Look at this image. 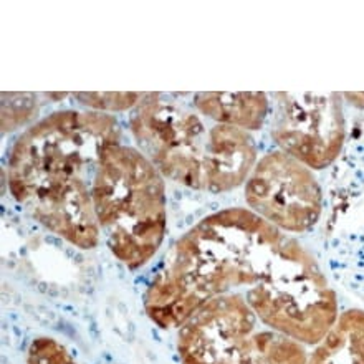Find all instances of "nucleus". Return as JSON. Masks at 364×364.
<instances>
[{
  "mask_svg": "<svg viewBox=\"0 0 364 364\" xmlns=\"http://www.w3.org/2000/svg\"><path fill=\"white\" fill-rule=\"evenodd\" d=\"M259 288L325 293L333 288L310 252L254 210L224 209L192 227L174 245L146 291L144 306L161 328H181L210 298Z\"/></svg>",
  "mask_w": 364,
  "mask_h": 364,
  "instance_id": "1",
  "label": "nucleus"
},
{
  "mask_svg": "<svg viewBox=\"0 0 364 364\" xmlns=\"http://www.w3.org/2000/svg\"><path fill=\"white\" fill-rule=\"evenodd\" d=\"M118 124L100 111H60L15 141L9 189L35 220L78 249H95L100 222L93 181L103 151L118 144Z\"/></svg>",
  "mask_w": 364,
  "mask_h": 364,
  "instance_id": "2",
  "label": "nucleus"
},
{
  "mask_svg": "<svg viewBox=\"0 0 364 364\" xmlns=\"http://www.w3.org/2000/svg\"><path fill=\"white\" fill-rule=\"evenodd\" d=\"M93 205L109 250L129 269L148 264L166 235L163 174L129 146H108L93 181Z\"/></svg>",
  "mask_w": 364,
  "mask_h": 364,
  "instance_id": "3",
  "label": "nucleus"
},
{
  "mask_svg": "<svg viewBox=\"0 0 364 364\" xmlns=\"http://www.w3.org/2000/svg\"><path fill=\"white\" fill-rule=\"evenodd\" d=\"M182 364H306V353L293 338L272 330L242 293L205 301L179 328Z\"/></svg>",
  "mask_w": 364,
  "mask_h": 364,
  "instance_id": "4",
  "label": "nucleus"
},
{
  "mask_svg": "<svg viewBox=\"0 0 364 364\" xmlns=\"http://www.w3.org/2000/svg\"><path fill=\"white\" fill-rule=\"evenodd\" d=\"M131 131L161 174L191 189L205 191L209 134L196 114L171 103L148 101L131 118Z\"/></svg>",
  "mask_w": 364,
  "mask_h": 364,
  "instance_id": "5",
  "label": "nucleus"
},
{
  "mask_svg": "<svg viewBox=\"0 0 364 364\" xmlns=\"http://www.w3.org/2000/svg\"><path fill=\"white\" fill-rule=\"evenodd\" d=\"M250 210L282 232L301 234L320 220L321 187L310 168L287 153H269L255 164L245 186Z\"/></svg>",
  "mask_w": 364,
  "mask_h": 364,
  "instance_id": "6",
  "label": "nucleus"
},
{
  "mask_svg": "<svg viewBox=\"0 0 364 364\" xmlns=\"http://www.w3.org/2000/svg\"><path fill=\"white\" fill-rule=\"evenodd\" d=\"M272 136L306 168L325 169L340 154L345 116L338 93H277Z\"/></svg>",
  "mask_w": 364,
  "mask_h": 364,
  "instance_id": "7",
  "label": "nucleus"
},
{
  "mask_svg": "<svg viewBox=\"0 0 364 364\" xmlns=\"http://www.w3.org/2000/svg\"><path fill=\"white\" fill-rule=\"evenodd\" d=\"M257 164V146L247 131L215 124L209 131L205 191L224 194L244 184Z\"/></svg>",
  "mask_w": 364,
  "mask_h": 364,
  "instance_id": "8",
  "label": "nucleus"
},
{
  "mask_svg": "<svg viewBox=\"0 0 364 364\" xmlns=\"http://www.w3.org/2000/svg\"><path fill=\"white\" fill-rule=\"evenodd\" d=\"M196 106L219 124L240 129H260L269 114L265 93H197Z\"/></svg>",
  "mask_w": 364,
  "mask_h": 364,
  "instance_id": "9",
  "label": "nucleus"
},
{
  "mask_svg": "<svg viewBox=\"0 0 364 364\" xmlns=\"http://www.w3.org/2000/svg\"><path fill=\"white\" fill-rule=\"evenodd\" d=\"M306 364H364V311L350 310L338 316Z\"/></svg>",
  "mask_w": 364,
  "mask_h": 364,
  "instance_id": "10",
  "label": "nucleus"
},
{
  "mask_svg": "<svg viewBox=\"0 0 364 364\" xmlns=\"http://www.w3.org/2000/svg\"><path fill=\"white\" fill-rule=\"evenodd\" d=\"M27 364H78L72 355L53 338H37L27 353Z\"/></svg>",
  "mask_w": 364,
  "mask_h": 364,
  "instance_id": "11",
  "label": "nucleus"
},
{
  "mask_svg": "<svg viewBox=\"0 0 364 364\" xmlns=\"http://www.w3.org/2000/svg\"><path fill=\"white\" fill-rule=\"evenodd\" d=\"M80 103L95 109L123 111L134 106L141 100L138 93H77Z\"/></svg>",
  "mask_w": 364,
  "mask_h": 364,
  "instance_id": "12",
  "label": "nucleus"
}]
</instances>
